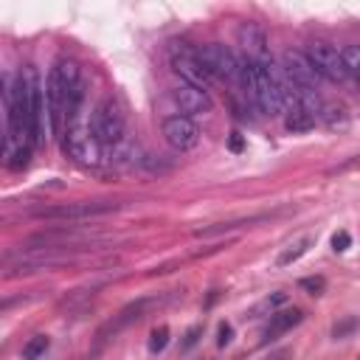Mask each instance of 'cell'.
Returning <instances> with one entry per match:
<instances>
[{"mask_svg":"<svg viewBox=\"0 0 360 360\" xmlns=\"http://www.w3.org/2000/svg\"><path fill=\"white\" fill-rule=\"evenodd\" d=\"M8 132L17 146L31 143V90L22 73H17L8 90Z\"/></svg>","mask_w":360,"mask_h":360,"instance_id":"cell-1","label":"cell"},{"mask_svg":"<svg viewBox=\"0 0 360 360\" xmlns=\"http://www.w3.org/2000/svg\"><path fill=\"white\" fill-rule=\"evenodd\" d=\"M90 138L98 146H118L124 141V112L112 98H104L90 121Z\"/></svg>","mask_w":360,"mask_h":360,"instance_id":"cell-2","label":"cell"},{"mask_svg":"<svg viewBox=\"0 0 360 360\" xmlns=\"http://www.w3.org/2000/svg\"><path fill=\"white\" fill-rule=\"evenodd\" d=\"M197 56H200V62H202V68L208 70L211 79H222V82H231V84L239 82V56L231 48H225L219 42H211L202 51H197Z\"/></svg>","mask_w":360,"mask_h":360,"instance_id":"cell-3","label":"cell"},{"mask_svg":"<svg viewBox=\"0 0 360 360\" xmlns=\"http://www.w3.org/2000/svg\"><path fill=\"white\" fill-rule=\"evenodd\" d=\"M172 70L183 79V84L200 87V90H205V93H208L211 82H214V79L208 76V70L202 68L197 51H191V48H172Z\"/></svg>","mask_w":360,"mask_h":360,"instance_id":"cell-4","label":"cell"},{"mask_svg":"<svg viewBox=\"0 0 360 360\" xmlns=\"http://www.w3.org/2000/svg\"><path fill=\"white\" fill-rule=\"evenodd\" d=\"M309 59V65L315 68V73L326 82H343L346 79V70H343V62H340V51L329 42H312L304 53Z\"/></svg>","mask_w":360,"mask_h":360,"instance_id":"cell-5","label":"cell"},{"mask_svg":"<svg viewBox=\"0 0 360 360\" xmlns=\"http://www.w3.org/2000/svg\"><path fill=\"white\" fill-rule=\"evenodd\" d=\"M163 138H166V143L174 149V152H188V149H194L197 146V141H200V129H197V124L191 121V118H186V115H169V118H163Z\"/></svg>","mask_w":360,"mask_h":360,"instance_id":"cell-6","label":"cell"},{"mask_svg":"<svg viewBox=\"0 0 360 360\" xmlns=\"http://www.w3.org/2000/svg\"><path fill=\"white\" fill-rule=\"evenodd\" d=\"M22 76L28 79V90H31V143H42L45 141V93L39 84V73L25 65Z\"/></svg>","mask_w":360,"mask_h":360,"instance_id":"cell-7","label":"cell"},{"mask_svg":"<svg viewBox=\"0 0 360 360\" xmlns=\"http://www.w3.org/2000/svg\"><path fill=\"white\" fill-rule=\"evenodd\" d=\"M115 202H68V205H53V208H42L37 211L39 219H90V217H101L115 211Z\"/></svg>","mask_w":360,"mask_h":360,"instance_id":"cell-8","label":"cell"},{"mask_svg":"<svg viewBox=\"0 0 360 360\" xmlns=\"http://www.w3.org/2000/svg\"><path fill=\"white\" fill-rule=\"evenodd\" d=\"M172 101L177 104V110L191 118V115H202V112H211V96L200 87H191V84H177L172 90Z\"/></svg>","mask_w":360,"mask_h":360,"instance_id":"cell-9","label":"cell"},{"mask_svg":"<svg viewBox=\"0 0 360 360\" xmlns=\"http://www.w3.org/2000/svg\"><path fill=\"white\" fill-rule=\"evenodd\" d=\"M239 42L245 48V56L250 62H259V65H270V51H267V37L259 25L248 22L239 28Z\"/></svg>","mask_w":360,"mask_h":360,"instance_id":"cell-10","label":"cell"},{"mask_svg":"<svg viewBox=\"0 0 360 360\" xmlns=\"http://www.w3.org/2000/svg\"><path fill=\"white\" fill-rule=\"evenodd\" d=\"M93 143H96V141H93L84 129H79V127H70L68 135H65V152H68L73 160H79V163H96Z\"/></svg>","mask_w":360,"mask_h":360,"instance_id":"cell-11","label":"cell"},{"mask_svg":"<svg viewBox=\"0 0 360 360\" xmlns=\"http://www.w3.org/2000/svg\"><path fill=\"white\" fill-rule=\"evenodd\" d=\"M301 321H304V312H301L298 307L273 312V315H270V323H267V329H264V343H267V340H276V338L284 335V332H290V329L298 326Z\"/></svg>","mask_w":360,"mask_h":360,"instance_id":"cell-12","label":"cell"},{"mask_svg":"<svg viewBox=\"0 0 360 360\" xmlns=\"http://www.w3.org/2000/svg\"><path fill=\"white\" fill-rule=\"evenodd\" d=\"M284 127L290 132H309L315 127V112L304 110V107H292L287 110V118H284Z\"/></svg>","mask_w":360,"mask_h":360,"instance_id":"cell-13","label":"cell"},{"mask_svg":"<svg viewBox=\"0 0 360 360\" xmlns=\"http://www.w3.org/2000/svg\"><path fill=\"white\" fill-rule=\"evenodd\" d=\"M312 242H315L312 236H301V239H295L292 245H287V248H284V250L278 253L276 264H278V267H287V264L298 262V259H301V256H304V253H307V250L312 248Z\"/></svg>","mask_w":360,"mask_h":360,"instance_id":"cell-14","label":"cell"},{"mask_svg":"<svg viewBox=\"0 0 360 360\" xmlns=\"http://www.w3.org/2000/svg\"><path fill=\"white\" fill-rule=\"evenodd\" d=\"M321 115H323V121H326L329 129H346L349 127V112H346L343 104H326Z\"/></svg>","mask_w":360,"mask_h":360,"instance_id":"cell-15","label":"cell"},{"mask_svg":"<svg viewBox=\"0 0 360 360\" xmlns=\"http://www.w3.org/2000/svg\"><path fill=\"white\" fill-rule=\"evenodd\" d=\"M340 62H343L346 76H357L360 73V48L357 45H346L340 51Z\"/></svg>","mask_w":360,"mask_h":360,"instance_id":"cell-16","label":"cell"},{"mask_svg":"<svg viewBox=\"0 0 360 360\" xmlns=\"http://www.w3.org/2000/svg\"><path fill=\"white\" fill-rule=\"evenodd\" d=\"M48 352V338L45 335H37V338H31L25 346H22V360H37V357H42Z\"/></svg>","mask_w":360,"mask_h":360,"instance_id":"cell-17","label":"cell"},{"mask_svg":"<svg viewBox=\"0 0 360 360\" xmlns=\"http://www.w3.org/2000/svg\"><path fill=\"white\" fill-rule=\"evenodd\" d=\"M253 219H239V222H219V225H211V228H200L197 231V236H217V233H225V231H236V228H242V225H250Z\"/></svg>","mask_w":360,"mask_h":360,"instance_id":"cell-18","label":"cell"},{"mask_svg":"<svg viewBox=\"0 0 360 360\" xmlns=\"http://www.w3.org/2000/svg\"><path fill=\"white\" fill-rule=\"evenodd\" d=\"M354 329H357V318H354V315H349V318H343L340 323H335V326H332V338H335V340H343V338H349Z\"/></svg>","mask_w":360,"mask_h":360,"instance_id":"cell-19","label":"cell"},{"mask_svg":"<svg viewBox=\"0 0 360 360\" xmlns=\"http://www.w3.org/2000/svg\"><path fill=\"white\" fill-rule=\"evenodd\" d=\"M166 343H169V326H158V329L149 335V352H152V354H155V352H163Z\"/></svg>","mask_w":360,"mask_h":360,"instance_id":"cell-20","label":"cell"},{"mask_svg":"<svg viewBox=\"0 0 360 360\" xmlns=\"http://www.w3.org/2000/svg\"><path fill=\"white\" fill-rule=\"evenodd\" d=\"M326 287V281L321 276H309V278H301V290H307L309 295H321Z\"/></svg>","mask_w":360,"mask_h":360,"instance_id":"cell-21","label":"cell"},{"mask_svg":"<svg viewBox=\"0 0 360 360\" xmlns=\"http://www.w3.org/2000/svg\"><path fill=\"white\" fill-rule=\"evenodd\" d=\"M28 158H31V146H17L14 155H11V160H8V166L11 169H22L28 163Z\"/></svg>","mask_w":360,"mask_h":360,"instance_id":"cell-22","label":"cell"},{"mask_svg":"<svg viewBox=\"0 0 360 360\" xmlns=\"http://www.w3.org/2000/svg\"><path fill=\"white\" fill-rule=\"evenodd\" d=\"M349 245H352V236H349V231H338V233L332 236V248H335V253H343V250H349Z\"/></svg>","mask_w":360,"mask_h":360,"instance_id":"cell-23","label":"cell"},{"mask_svg":"<svg viewBox=\"0 0 360 360\" xmlns=\"http://www.w3.org/2000/svg\"><path fill=\"white\" fill-rule=\"evenodd\" d=\"M200 335H202V326H191V329L186 332V340H183V346H180V349H183V352H188V349L200 340Z\"/></svg>","mask_w":360,"mask_h":360,"instance_id":"cell-24","label":"cell"},{"mask_svg":"<svg viewBox=\"0 0 360 360\" xmlns=\"http://www.w3.org/2000/svg\"><path fill=\"white\" fill-rule=\"evenodd\" d=\"M231 335H233L231 323H219V338H217V346H228V343H231Z\"/></svg>","mask_w":360,"mask_h":360,"instance_id":"cell-25","label":"cell"},{"mask_svg":"<svg viewBox=\"0 0 360 360\" xmlns=\"http://www.w3.org/2000/svg\"><path fill=\"white\" fill-rule=\"evenodd\" d=\"M290 357H292V352H290V349H278V352H273L267 360H290Z\"/></svg>","mask_w":360,"mask_h":360,"instance_id":"cell-26","label":"cell"},{"mask_svg":"<svg viewBox=\"0 0 360 360\" xmlns=\"http://www.w3.org/2000/svg\"><path fill=\"white\" fill-rule=\"evenodd\" d=\"M231 149H233V152H239V149H242V138H239V132H233V135H231Z\"/></svg>","mask_w":360,"mask_h":360,"instance_id":"cell-27","label":"cell"},{"mask_svg":"<svg viewBox=\"0 0 360 360\" xmlns=\"http://www.w3.org/2000/svg\"><path fill=\"white\" fill-rule=\"evenodd\" d=\"M22 298H8V301H0V312H6L8 307H14V304H20Z\"/></svg>","mask_w":360,"mask_h":360,"instance_id":"cell-28","label":"cell"},{"mask_svg":"<svg viewBox=\"0 0 360 360\" xmlns=\"http://www.w3.org/2000/svg\"><path fill=\"white\" fill-rule=\"evenodd\" d=\"M0 146H3V127H0Z\"/></svg>","mask_w":360,"mask_h":360,"instance_id":"cell-29","label":"cell"}]
</instances>
